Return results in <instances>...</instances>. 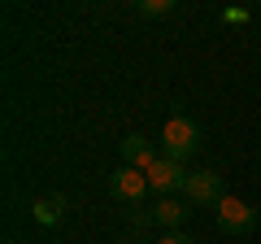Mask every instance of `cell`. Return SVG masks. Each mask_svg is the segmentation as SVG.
I'll return each instance as SVG.
<instances>
[{
    "mask_svg": "<svg viewBox=\"0 0 261 244\" xmlns=\"http://www.w3.org/2000/svg\"><path fill=\"white\" fill-rule=\"evenodd\" d=\"M122 244H152V240H144V235H126Z\"/></svg>",
    "mask_w": 261,
    "mask_h": 244,
    "instance_id": "cell-13",
    "label": "cell"
},
{
    "mask_svg": "<svg viewBox=\"0 0 261 244\" xmlns=\"http://www.w3.org/2000/svg\"><path fill=\"white\" fill-rule=\"evenodd\" d=\"M109 192H113L118 201H126V205H140L144 192H152V188H148V175H144V170L118 166V170L109 175Z\"/></svg>",
    "mask_w": 261,
    "mask_h": 244,
    "instance_id": "cell-5",
    "label": "cell"
},
{
    "mask_svg": "<svg viewBox=\"0 0 261 244\" xmlns=\"http://www.w3.org/2000/svg\"><path fill=\"white\" fill-rule=\"evenodd\" d=\"M214 218H218V231L222 235H248L252 227H257V209H252L248 201H240V197H226L222 205L214 209Z\"/></svg>",
    "mask_w": 261,
    "mask_h": 244,
    "instance_id": "cell-2",
    "label": "cell"
},
{
    "mask_svg": "<svg viewBox=\"0 0 261 244\" xmlns=\"http://www.w3.org/2000/svg\"><path fill=\"white\" fill-rule=\"evenodd\" d=\"M205 135H200V122L187 118V113H170L166 127H161V157H174V161H187L192 153H200Z\"/></svg>",
    "mask_w": 261,
    "mask_h": 244,
    "instance_id": "cell-1",
    "label": "cell"
},
{
    "mask_svg": "<svg viewBox=\"0 0 261 244\" xmlns=\"http://www.w3.org/2000/svg\"><path fill=\"white\" fill-rule=\"evenodd\" d=\"M183 197L192 201V205H200V209H209V205H222L226 201V188H222V175L218 170H196L192 179H187V188H183Z\"/></svg>",
    "mask_w": 261,
    "mask_h": 244,
    "instance_id": "cell-3",
    "label": "cell"
},
{
    "mask_svg": "<svg viewBox=\"0 0 261 244\" xmlns=\"http://www.w3.org/2000/svg\"><path fill=\"white\" fill-rule=\"evenodd\" d=\"M157 161H161V153L152 149V140H148V135H126V140H122V166L144 170V175H148V170L157 166Z\"/></svg>",
    "mask_w": 261,
    "mask_h": 244,
    "instance_id": "cell-6",
    "label": "cell"
},
{
    "mask_svg": "<svg viewBox=\"0 0 261 244\" xmlns=\"http://www.w3.org/2000/svg\"><path fill=\"white\" fill-rule=\"evenodd\" d=\"M152 244H196V240H192L187 231H166L161 240H152Z\"/></svg>",
    "mask_w": 261,
    "mask_h": 244,
    "instance_id": "cell-11",
    "label": "cell"
},
{
    "mask_svg": "<svg viewBox=\"0 0 261 244\" xmlns=\"http://www.w3.org/2000/svg\"><path fill=\"white\" fill-rule=\"evenodd\" d=\"M187 170H183V161H174V157H161L157 166L148 170V188L157 192V197H183V188H187Z\"/></svg>",
    "mask_w": 261,
    "mask_h": 244,
    "instance_id": "cell-4",
    "label": "cell"
},
{
    "mask_svg": "<svg viewBox=\"0 0 261 244\" xmlns=\"http://www.w3.org/2000/svg\"><path fill=\"white\" fill-rule=\"evenodd\" d=\"M152 214H157V227H166V231H183L187 214H192V201H187V197H157Z\"/></svg>",
    "mask_w": 261,
    "mask_h": 244,
    "instance_id": "cell-7",
    "label": "cell"
},
{
    "mask_svg": "<svg viewBox=\"0 0 261 244\" xmlns=\"http://www.w3.org/2000/svg\"><path fill=\"white\" fill-rule=\"evenodd\" d=\"M135 13L140 18H166V13H174V0H135Z\"/></svg>",
    "mask_w": 261,
    "mask_h": 244,
    "instance_id": "cell-9",
    "label": "cell"
},
{
    "mask_svg": "<svg viewBox=\"0 0 261 244\" xmlns=\"http://www.w3.org/2000/svg\"><path fill=\"white\" fill-rule=\"evenodd\" d=\"M61 214H65V197H44V201L35 205V223H39V227H53Z\"/></svg>",
    "mask_w": 261,
    "mask_h": 244,
    "instance_id": "cell-8",
    "label": "cell"
},
{
    "mask_svg": "<svg viewBox=\"0 0 261 244\" xmlns=\"http://www.w3.org/2000/svg\"><path fill=\"white\" fill-rule=\"evenodd\" d=\"M222 22H231V27H244V22H248V9H222Z\"/></svg>",
    "mask_w": 261,
    "mask_h": 244,
    "instance_id": "cell-12",
    "label": "cell"
},
{
    "mask_svg": "<svg viewBox=\"0 0 261 244\" xmlns=\"http://www.w3.org/2000/svg\"><path fill=\"white\" fill-rule=\"evenodd\" d=\"M130 227H135V235H144L148 227H157V214L144 209V205H130Z\"/></svg>",
    "mask_w": 261,
    "mask_h": 244,
    "instance_id": "cell-10",
    "label": "cell"
}]
</instances>
